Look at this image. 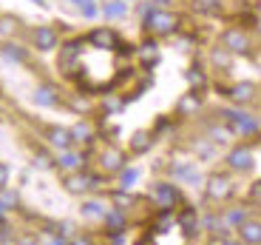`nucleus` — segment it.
Listing matches in <instances>:
<instances>
[{"label": "nucleus", "mask_w": 261, "mask_h": 245, "mask_svg": "<svg viewBox=\"0 0 261 245\" xmlns=\"http://www.w3.org/2000/svg\"><path fill=\"white\" fill-rule=\"evenodd\" d=\"M34 3H37V6H46V3H43V0H34Z\"/></svg>", "instance_id": "obj_35"}, {"label": "nucleus", "mask_w": 261, "mask_h": 245, "mask_svg": "<svg viewBox=\"0 0 261 245\" xmlns=\"http://www.w3.org/2000/svg\"><path fill=\"white\" fill-rule=\"evenodd\" d=\"M244 219H247V214H244L242 208H233V211L224 214V226H227V228H233V226L239 228V226L244 222Z\"/></svg>", "instance_id": "obj_24"}, {"label": "nucleus", "mask_w": 261, "mask_h": 245, "mask_svg": "<svg viewBox=\"0 0 261 245\" xmlns=\"http://www.w3.org/2000/svg\"><path fill=\"white\" fill-rule=\"evenodd\" d=\"M255 92H258V88H255V83H250V80H242V83H236V86L227 88V97L233 100L236 106H247L250 100L255 97Z\"/></svg>", "instance_id": "obj_9"}, {"label": "nucleus", "mask_w": 261, "mask_h": 245, "mask_svg": "<svg viewBox=\"0 0 261 245\" xmlns=\"http://www.w3.org/2000/svg\"><path fill=\"white\" fill-rule=\"evenodd\" d=\"M239 239H242L244 245H261V222L244 219L242 226H239Z\"/></svg>", "instance_id": "obj_12"}, {"label": "nucleus", "mask_w": 261, "mask_h": 245, "mask_svg": "<svg viewBox=\"0 0 261 245\" xmlns=\"http://www.w3.org/2000/svg\"><path fill=\"white\" fill-rule=\"evenodd\" d=\"M57 166L63 168V171H80V168H85V154L65 148V151L57 157Z\"/></svg>", "instance_id": "obj_13"}, {"label": "nucleus", "mask_w": 261, "mask_h": 245, "mask_svg": "<svg viewBox=\"0 0 261 245\" xmlns=\"http://www.w3.org/2000/svg\"><path fill=\"white\" fill-rule=\"evenodd\" d=\"M119 174H122V191H128V188L139 180V171H137V168H122Z\"/></svg>", "instance_id": "obj_25"}, {"label": "nucleus", "mask_w": 261, "mask_h": 245, "mask_svg": "<svg viewBox=\"0 0 261 245\" xmlns=\"http://www.w3.org/2000/svg\"><path fill=\"white\" fill-rule=\"evenodd\" d=\"M0 54H3L9 63H26L29 60V49L20 46V43H3V46H0Z\"/></svg>", "instance_id": "obj_14"}, {"label": "nucleus", "mask_w": 261, "mask_h": 245, "mask_svg": "<svg viewBox=\"0 0 261 245\" xmlns=\"http://www.w3.org/2000/svg\"><path fill=\"white\" fill-rule=\"evenodd\" d=\"M222 46L227 49L230 54H250V49H253V43H250V34L244 32V29H227V32L222 34Z\"/></svg>", "instance_id": "obj_3"}, {"label": "nucleus", "mask_w": 261, "mask_h": 245, "mask_svg": "<svg viewBox=\"0 0 261 245\" xmlns=\"http://www.w3.org/2000/svg\"><path fill=\"white\" fill-rule=\"evenodd\" d=\"M99 183H102V177L80 168V171H71L65 177V191L68 194H85V191H91V188H97Z\"/></svg>", "instance_id": "obj_2"}, {"label": "nucleus", "mask_w": 261, "mask_h": 245, "mask_svg": "<svg viewBox=\"0 0 261 245\" xmlns=\"http://www.w3.org/2000/svg\"><path fill=\"white\" fill-rule=\"evenodd\" d=\"M102 14L108 20H119V17L128 14V3H125V0H108V3L102 6Z\"/></svg>", "instance_id": "obj_18"}, {"label": "nucleus", "mask_w": 261, "mask_h": 245, "mask_svg": "<svg viewBox=\"0 0 261 245\" xmlns=\"http://www.w3.org/2000/svg\"><path fill=\"white\" fill-rule=\"evenodd\" d=\"M102 219H105V226H108V231H122V228H125V214H122V208H108Z\"/></svg>", "instance_id": "obj_19"}, {"label": "nucleus", "mask_w": 261, "mask_h": 245, "mask_svg": "<svg viewBox=\"0 0 261 245\" xmlns=\"http://www.w3.org/2000/svg\"><path fill=\"white\" fill-rule=\"evenodd\" d=\"M176 222H179V228H182V231L188 234V237H193V234L199 231V217H196L193 208H185V211H179Z\"/></svg>", "instance_id": "obj_15"}, {"label": "nucleus", "mask_w": 261, "mask_h": 245, "mask_svg": "<svg viewBox=\"0 0 261 245\" xmlns=\"http://www.w3.org/2000/svg\"><path fill=\"white\" fill-rule=\"evenodd\" d=\"M199 106H202V97H199V94H196V92H188V94H185L182 100H179L176 112H179V114H182V117H185V114H193V112H199Z\"/></svg>", "instance_id": "obj_17"}, {"label": "nucleus", "mask_w": 261, "mask_h": 245, "mask_svg": "<svg viewBox=\"0 0 261 245\" xmlns=\"http://www.w3.org/2000/svg\"><path fill=\"white\" fill-rule=\"evenodd\" d=\"M227 166L233 171H250L253 168V151L247 146H236L233 151L227 154Z\"/></svg>", "instance_id": "obj_10"}, {"label": "nucleus", "mask_w": 261, "mask_h": 245, "mask_svg": "<svg viewBox=\"0 0 261 245\" xmlns=\"http://www.w3.org/2000/svg\"><path fill=\"white\" fill-rule=\"evenodd\" d=\"M142 26H145V32L153 34V37H170V34L179 32L182 20H179V14L168 12V9L153 6V9H150V12L142 17Z\"/></svg>", "instance_id": "obj_1"}, {"label": "nucleus", "mask_w": 261, "mask_h": 245, "mask_svg": "<svg viewBox=\"0 0 261 245\" xmlns=\"http://www.w3.org/2000/svg\"><path fill=\"white\" fill-rule=\"evenodd\" d=\"M80 12H83V17L94 20V17L99 14V6L94 3V0H83V3H80Z\"/></svg>", "instance_id": "obj_26"}, {"label": "nucleus", "mask_w": 261, "mask_h": 245, "mask_svg": "<svg viewBox=\"0 0 261 245\" xmlns=\"http://www.w3.org/2000/svg\"><path fill=\"white\" fill-rule=\"evenodd\" d=\"M99 166H102L105 168V171H108V174H119V171H122V168H128V157H125V154L122 151H119V148H105V151L102 154H99Z\"/></svg>", "instance_id": "obj_7"}, {"label": "nucleus", "mask_w": 261, "mask_h": 245, "mask_svg": "<svg viewBox=\"0 0 261 245\" xmlns=\"http://www.w3.org/2000/svg\"><path fill=\"white\" fill-rule=\"evenodd\" d=\"M34 103H37V106H57L60 103V94H57V88L54 86H40L37 92H34Z\"/></svg>", "instance_id": "obj_16"}, {"label": "nucleus", "mask_w": 261, "mask_h": 245, "mask_svg": "<svg viewBox=\"0 0 261 245\" xmlns=\"http://www.w3.org/2000/svg\"><path fill=\"white\" fill-rule=\"evenodd\" d=\"M114 203H117V206H130V203H134V197H130V194L117 191V194H114Z\"/></svg>", "instance_id": "obj_30"}, {"label": "nucleus", "mask_w": 261, "mask_h": 245, "mask_svg": "<svg viewBox=\"0 0 261 245\" xmlns=\"http://www.w3.org/2000/svg\"><path fill=\"white\" fill-rule=\"evenodd\" d=\"M105 211H108V208H105L99 199H88V203L83 206V217H88V219H102Z\"/></svg>", "instance_id": "obj_22"}, {"label": "nucleus", "mask_w": 261, "mask_h": 245, "mask_svg": "<svg viewBox=\"0 0 261 245\" xmlns=\"http://www.w3.org/2000/svg\"><path fill=\"white\" fill-rule=\"evenodd\" d=\"M17 245H37V239H34V237H20Z\"/></svg>", "instance_id": "obj_32"}, {"label": "nucleus", "mask_w": 261, "mask_h": 245, "mask_svg": "<svg viewBox=\"0 0 261 245\" xmlns=\"http://www.w3.org/2000/svg\"><path fill=\"white\" fill-rule=\"evenodd\" d=\"M9 174H12V171H9V166H6V163H0V188H6Z\"/></svg>", "instance_id": "obj_31"}, {"label": "nucleus", "mask_w": 261, "mask_h": 245, "mask_svg": "<svg viewBox=\"0 0 261 245\" xmlns=\"http://www.w3.org/2000/svg\"><path fill=\"white\" fill-rule=\"evenodd\" d=\"M20 29V20L14 14H0V37H14Z\"/></svg>", "instance_id": "obj_21"}, {"label": "nucleus", "mask_w": 261, "mask_h": 245, "mask_svg": "<svg viewBox=\"0 0 261 245\" xmlns=\"http://www.w3.org/2000/svg\"><path fill=\"white\" fill-rule=\"evenodd\" d=\"M150 199H153L159 208H173V206L182 203V194H179L176 186H170V183H156V186L150 188Z\"/></svg>", "instance_id": "obj_4"}, {"label": "nucleus", "mask_w": 261, "mask_h": 245, "mask_svg": "<svg viewBox=\"0 0 261 245\" xmlns=\"http://www.w3.org/2000/svg\"><path fill=\"white\" fill-rule=\"evenodd\" d=\"M88 43H91L94 49H102V52H111V49H117L119 46V37H117V32L114 29H94L91 34H88Z\"/></svg>", "instance_id": "obj_6"}, {"label": "nucleus", "mask_w": 261, "mask_h": 245, "mask_svg": "<svg viewBox=\"0 0 261 245\" xmlns=\"http://www.w3.org/2000/svg\"><path fill=\"white\" fill-rule=\"evenodd\" d=\"M32 46L37 52H54L60 46V34L54 26H34L32 32Z\"/></svg>", "instance_id": "obj_5"}, {"label": "nucleus", "mask_w": 261, "mask_h": 245, "mask_svg": "<svg viewBox=\"0 0 261 245\" xmlns=\"http://www.w3.org/2000/svg\"><path fill=\"white\" fill-rule=\"evenodd\" d=\"M46 140H48V146L60 148V151H65V148H71V146H74V134H71V128H63V126H51V128H46Z\"/></svg>", "instance_id": "obj_11"}, {"label": "nucleus", "mask_w": 261, "mask_h": 245, "mask_svg": "<svg viewBox=\"0 0 261 245\" xmlns=\"http://www.w3.org/2000/svg\"><path fill=\"white\" fill-rule=\"evenodd\" d=\"M150 146H153V140H150L148 131H137L134 137H130V151L134 154H145Z\"/></svg>", "instance_id": "obj_20"}, {"label": "nucleus", "mask_w": 261, "mask_h": 245, "mask_svg": "<svg viewBox=\"0 0 261 245\" xmlns=\"http://www.w3.org/2000/svg\"><path fill=\"white\" fill-rule=\"evenodd\" d=\"M210 57H213V63H216V66H227V63H230V52H227V49H213V52H210Z\"/></svg>", "instance_id": "obj_27"}, {"label": "nucleus", "mask_w": 261, "mask_h": 245, "mask_svg": "<svg viewBox=\"0 0 261 245\" xmlns=\"http://www.w3.org/2000/svg\"><path fill=\"white\" fill-rule=\"evenodd\" d=\"M222 245H242V242H233L230 237H224V239H222Z\"/></svg>", "instance_id": "obj_34"}, {"label": "nucleus", "mask_w": 261, "mask_h": 245, "mask_svg": "<svg viewBox=\"0 0 261 245\" xmlns=\"http://www.w3.org/2000/svg\"><path fill=\"white\" fill-rule=\"evenodd\" d=\"M230 194H233V186H230L227 174H213L207 180V197L210 199H227Z\"/></svg>", "instance_id": "obj_8"}, {"label": "nucleus", "mask_w": 261, "mask_h": 245, "mask_svg": "<svg viewBox=\"0 0 261 245\" xmlns=\"http://www.w3.org/2000/svg\"><path fill=\"white\" fill-rule=\"evenodd\" d=\"M0 117H3V108H0Z\"/></svg>", "instance_id": "obj_36"}, {"label": "nucleus", "mask_w": 261, "mask_h": 245, "mask_svg": "<svg viewBox=\"0 0 261 245\" xmlns=\"http://www.w3.org/2000/svg\"><path fill=\"white\" fill-rule=\"evenodd\" d=\"M71 134H74V143H94V128L88 126L85 120L71 128Z\"/></svg>", "instance_id": "obj_23"}, {"label": "nucleus", "mask_w": 261, "mask_h": 245, "mask_svg": "<svg viewBox=\"0 0 261 245\" xmlns=\"http://www.w3.org/2000/svg\"><path fill=\"white\" fill-rule=\"evenodd\" d=\"M34 166H37V168H51L54 160L48 157V154H34Z\"/></svg>", "instance_id": "obj_29"}, {"label": "nucleus", "mask_w": 261, "mask_h": 245, "mask_svg": "<svg viewBox=\"0 0 261 245\" xmlns=\"http://www.w3.org/2000/svg\"><path fill=\"white\" fill-rule=\"evenodd\" d=\"M188 83H190V86H204V74H202V69H199V66H193L188 72Z\"/></svg>", "instance_id": "obj_28"}, {"label": "nucleus", "mask_w": 261, "mask_h": 245, "mask_svg": "<svg viewBox=\"0 0 261 245\" xmlns=\"http://www.w3.org/2000/svg\"><path fill=\"white\" fill-rule=\"evenodd\" d=\"M253 199H261V183H255V188H253Z\"/></svg>", "instance_id": "obj_33"}]
</instances>
